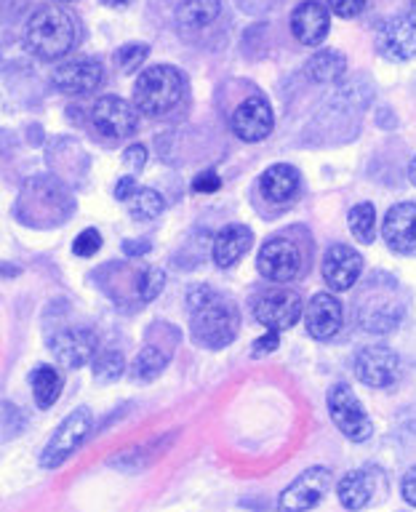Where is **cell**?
<instances>
[{
    "label": "cell",
    "instance_id": "1",
    "mask_svg": "<svg viewBox=\"0 0 416 512\" xmlns=\"http://www.w3.org/2000/svg\"><path fill=\"white\" fill-rule=\"evenodd\" d=\"M192 339L206 350H222L238 334V312L227 299L208 286H192L187 291Z\"/></svg>",
    "mask_w": 416,
    "mask_h": 512
},
{
    "label": "cell",
    "instance_id": "2",
    "mask_svg": "<svg viewBox=\"0 0 416 512\" xmlns=\"http://www.w3.org/2000/svg\"><path fill=\"white\" fill-rule=\"evenodd\" d=\"M78 38V19L59 6L38 8L24 27V46L46 62L70 54L78 46Z\"/></svg>",
    "mask_w": 416,
    "mask_h": 512
},
{
    "label": "cell",
    "instance_id": "3",
    "mask_svg": "<svg viewBox=\"0 0 416 512\" xmlns=\"http://www.w3.org/2000/svg\"><path fill=\"white\" fill-rule=\"evenodd\" d=\"M184 75L171 64H152L136 78L134 107L142 115L160 118L179 107L184 99Z\"/></svg>",
    "mask_w": 416,
    "mask_h": 512
},
{
    "label": "cell",
    "instance_id": "4",
    "mask_svg": "<svg viewBox=\"0 0 416 512\" xmlns=\"http://www.w3.org/2000/svg\"><path fill=\"white\" fill-rule=\"evenodd\" d=\"M91 427H94V416H91L88 408H75L72 414L64 416L62 424L56 427L54 435L48 438L46 448H43V454H40V467L43 470H56L59 464L67 462L83 446Z\"/></svg>",
    "mask_w": 416,
    "mask_h": 512
},
{
    "label": "cell",
    "instance_id": "5",
    "mask_svg": "<svg viewBox=\"0 0 416 512\" xmlns=\"http://www.w3.org/2000/svg\"><path fill=\"white\" fill-rule=\"evenodd\" d=\"M326 403L331 422L339 427L344 438L355 440V443H363V440L371 438V432H374L371 416L366 414V408L360 406L358 395L350 390V384H331Z\"/></svg>",
    "mask_w": 416,
    "mask_h": 512
},
{
    "label": "cell",
    "instance_id": "6",
    "mask_svg": "<svg viewBox=\"0 0 416 512\" xmlns=\"http://www.w3.org/2000/svg\"><path fill=\"white\" fill-rule=\"evenodd\" d=\"M352 368H355V376L360 382L374 387V390L392 387L403 374L398 352L390 350L387 344H368V347L358 350V355L352 360Z\"/></svg>",
    "mask_w": 416,
    "mask_h": 512
},
{
    "label": "cell",
    "instance_id": "7",
    "mask_svg": "<svg viewBox=\"0 0 416 512\" xmlns=\"http://www.w3.org/2000/svg\"><path fill=\"white\" fill-rule=\"evenodd\" d=\"M331 470L328 467H307V470L294 478L280 494L278 510L280 512H307L323 502V496L331 488Z\"/></svg>",
    "mask_w": 416,
    "mask_h": 512
},
{
    "label": "cell",
    "instance_id": "8",
    "mask_svg": "<svg viewBox=\"0 0 416 512\" xmlns=\"http://www.w3.org/2000/svg\"><path fill=\"white\" fill-rule=\"evenodd\" d=\"M256 270L272 283H291L302 272V251L288 238H270L259 248Z\"/></svg>",
    "mask_w": 416,
    "mask_h": 512
},
{
    "label": "cell",
    "instance_id": "9",
    "mask_svg": "<svg viewBox=\"0 0 416 512\" xmlns=\"http://www.w3.org/2000/svg\"><path fill=\"white\" fill-rule=\"evenodd\" d=\"M302 299L296 291L288 288H275V291H264L254 302V318L262 323L267 331H288L294 328L302 318Z\"/></svg>",
    "mask_w": 416,
    "mask_h": 512
},
{
    "label": "cell",
    "instance_id": "10",
    "mask_svg": "<svg viewBox=\"0 0 416 512\" xmlns=\"http://www.w3.org/2000/svg\"><path fill=\"white\" fill-rule=\"evenodd\" d=\"M91 123L99 128V134L110 139H126L139 128V110L120 96H102L91 107Z\"/></svg>",
    "mask_w": 416,
    "mask_h": 512
},
{
    "label": "cell",
    "instance_id": "11",
    "mask_svg": "<svg viewBox=\"0 0 416 512\" xmlns=\"http://www.w3.org/2000/svg\"><path fill=\"white\" fill-rule=\"evenodd\" d=\"M51 83L62 94H94L96 88L104 83V67L96 59H70V62L56 64L54 70H51Z\"/></svg>",
    "mask_w": 416,
    "mask_h": 512
},
{
    "label": "cell",
    "instance_id": "12",
    "mask_svg": "<svg viewBox=\"0 0 416 512\" xmlns=\"http://www.w3.org/2000/svg\"><path fill=\"white\" fill-rule=\"evenodd\" d=\"M230 123L235 136L243 142H262L272 134L275 118H272V107L264 96H248L235 107Z\"/></svg>",
    "mask_w": 416,
    "mask_h": 512
},
{
    "label": "cell",
    "instance_id": "13",
    "mask_svg": "<svg viewBox=\"0 0 416 512\" xmlns=\"http://www.w3.org/2000/svg\"><path fill=\"white\" fill-rule=\"evenodd\" d=\"M48 347H51V352H54V358L59 363H64L67 368H80L94 360L99 339H96L94 328L75 326L64 328V331L51 336Z\"/></svg>",
    "mask_w": 416,
    "mask_h": 512
},
{
    "label": "cell",
    "instance_id": "14",
    "mask_svg": "<svg viewBox=\"0 0 416 512\" xmlns=\"http://www.w3.org/2000/svg\"><path fill=\"white\" fill-rule=\"evenodd\" d=\"M376 51L390 62H408L416 56V27L406 14L392 16L376 32Z\"/></svg>",
    "mask_w": 416,
    "mask_h": 512
},
{
    "label": "cell",
    "instance_id": "15",
    "mask_svg": "<svg viewBox=\"0 0 416 512\" xmlns=\"http://www.w3.org/2000/svg\"><path fill=\"white\" fill-rule=\"evenodd\" d=\"M363 272V256L352 246L336 243L323 254V280L331 291H350Z\"/></svg>",
    "mask_w": 416,
    "mask_h": 512
},
{
    "label": "cell",
    "instance_id": "16",
    "mask_svg": "<svg viewBox=\"0 0 416 512\" xmlns=\"http://www.w3.org/2000/svg\"><path fill=\"white\" fill-rule=\"evenodd\" d=\"M331 30V11L320 0H304L291 11V32L302 46H320Z\"/></svg>",
    "mask_w": 416,
    "mask_h": 512
},
{
    "label": "cell",
    "instance_id": "17",
    "mask_svg": "<svg viewBox=\"0 0 416 512\" xmlns=\"http://www.w3.org/2000/svg\"><path fill=\"white\" fill-rule=\"evenodd\" d=\"M344 310L342 302L336 299L334 294H315L304 310V326H307V334L318 342H328L334 339L339 331H342Z\"/></svg>",
    "mask_w": 416,
    "mask_h": 512
},
{
    "label": "cell",
    "instance_id": "18",
    "mask_svg": "<svg viewBox=\"0 0 416 512\" xmlns=\"http://www.w3.org/2000/svg\"><path fill=\"white\" fill-rule=\"evenodd\" d=\"M384 243L395 254H411L416 251V203H398L384 214L382 224Z\"/></svg>",
    "mask_w": 416,
    "mask_h": 512
},
{
    "label": "cell",
    "instance_id": "19",
    "mask_svg": "<svg viewBox=\"0 0 416 512\" xmlns=\"http://www.w3.org/2000/svg\"><path fill=\"white\" fill-rule=\"evenodd\" d=\"M360 328L371 334H387L403 318V304L395 296H366L358 310Z\"/></svg>",
    "mask_w": 416,
    "mask_h": 512
},
{
    "label": "cell",
    "instance_id": "20",
    "mask_svg": "<svg viewBox=\"0 0 416 512\" xmlns=\"http://www.w3.org/2000/svg\"><path fill=\"white\" fill-rule=\"evenodd\" d=\"M251 243H254V232L248 230L246 224H227L214 238V264L222 270L238 264L240 256L251 248Z\"/></svg>",
    "mask_w": 416,
    "mask_h": 512
},
{
    "label": "cell",
    "instance_id": "21",
    "mask_svg": "<svg viewBox=\"0 0 416 512\" xmlns=\"http://www.w3.org/2000/svg\"><path fill=\"white\" fill-rule=\"evenodd\" d=\"M339 502H342L344 510L358 512L363 507L371 504L376 494V475L371 470H352L347 472L342 480H339Z\"/></svg>",
    "mask_w": 416,
    "mask_h": 512
},
{
    "label": "cell",
    "instance_id": "22",
    "mask_svg": "<svg viewBox=\"0 0 416 512\" xmlns=\"http://www.w3.org/2000/svg\"><path fill=\"white\" fill-rule=\"evenodd\" d=\"M259 190L270 203H288L299 195V171L288 163L270 166L262 174Z\"/></svg>",
    "mask_w": 416,
    "mask_h": 512
},
{
    "label": "cell",
    "instance_id": "23",
    "mask_svg": "<svg viewBox=\"0 0 416 512\" xmlns=\"http://www.w3.org/2000/svg\"><path fill=\"white\" fill-rule=\"evenodd\" d=\"M344 70H347V59L334 48H320L318 54H312L310 62H307V78L312 83H320V86L339 83Z\"/></svg>",
    "mask_w": 416,
    "mask_h": 512
},
{
    "label": "cell",
    "instance_id": "24",
    "mask_svg": "<svg viewBox=\"0 0 416 512\" xmlns=\"http://www.w3.org/2000/svg\"><path fill=\"white\" fill-rule=\"evenodd\" d=\"M222 14V0H184L176 19L184 30H203L208 24H214Z\"/></svg>",
    "mask_w": 416,
    "mask_h": 512
},
{
    "label": "cell",
    "instance_id": "25",
    "mask_svg": "<svg viewBox=\"0 0 416 512\" xmlns=\"http://www.w3.org/2000/svg\"><path fill=\"white\" fill-rule=\"evenodd\" d=\"M30 384H32V398L38 403V408H51L59 400L62 395V376L59 371L51 366H38L32 371L30 376Z\"/></svg>",
    "mask_w": 416,
    "mask_h": 512
},
{
    "label": "cell",
    "instance_id": "26",
    "mask_svg": "<svg viewBox=\"0 0 416 512\" xmlns=\"http://www.w3.org/2000/svg\"><path fill=\"white\" fill-rule=\"evenodd\" d=\"M168 366V355L163 350H158V347H144L139 355L134 358V363H131V368H128V376L134 379V382H155L163 371H166Z\"/></svg>",
    "mask_w": 416,
    "mask_h": 512
},
{
    "label": "cell",
    "instance_id": "27",
    "mask_svg": "<svg viewBox=\"0 0 416 512\" xmlns=\"http://www.w3.org/2000/svg\"><path fill=\"white\" fill-rule=\"evenodd\" d=\"M166 211V200L163 195L150 187H142L136 190L131 198H128V214L139 219V222H150V219H158L160 214Z\"/></svg>",
    "mask_w": 416,
    "mask_h": 512
},
{
    "label": "cell",
    "instance_id": "28",
    "mask_svg": "<svg viewBox=\"0 0 416 512\" xmlns=\"http://www.w3.org/2000/svg\"><path fill=\"white\" fill-rule=\"evenodd\" d=\"M91 371H94L96 382L110 384L126 374V358H123V352L120 350H104L99 352V355H94Z\"/></svg>",
    "mask_w": 416,
    "mask_h": 512
},
{
    "label": "cell",
    "instance_id": "29",
    "mask_svg": "<svg viewBox=\"0 0 416 512\" xmlns=\"http://www.w3.org/2000/svg\"><path fill=\"white\" fill-rule=\"evenodd\" d=\"M347 224L360 243H371L376 232V208L371 203H358L347 216Z\"/></svg>",
    "mask_w": 416,
    "mask_h": 512
},
{
    "label": "cell",
    "instance_id": "30",
    "mask_svg": "<svg viewBox=\"0 0 416 512\" xmlns=\"http://www.w3.org/2000/svg\"><path fill=\"white\" fill-rule=\"evenodd\" d=\"M150 56V46H144V43H128V46L118 48V54H115V62L120 64V72H136L144 64V59Z\"/></svg>",
    "mask_w": 416,
    "mask_h": 512
},
{
    "label": "cell",
    "instance_id": "31",
    "mask_svg": "<svg viewBox=\"0 0 416 512\" xmlns=\"http://www.w3.org/2000/svg\"><path fill=\"white\" fill-rule=\"evenodd\" d=\"M163 288H166V272L160 270V267H150V270L142 272V278H139V296H142V302L158 299Z\"/></svg>",
    "mask_w": 416,
    "mask_h": 512
},
{
    "label": "cell",
    "instance_id": "32",
    "mask_svg": "<svg viewBox=\"0 0 416 512\" xmlns=\"http://www.w3.org/2000/svg\"><path fill=\"white\" fill-rule=\"evenodd\" d=\"M99 248H102V235H99V230H94V227H88V230H83L78 238L72 240V254L80 256V259L94 256Z\"/></svg>",
    "mask_w": 416,
    "mask_h": 512
},
{
    "label": "cell",
    "instance_id": "33",
    "mask_svg": "<svg viewBox=\"0 0 416 512\" xmlns=\"http://www.w3.org/2000/svg\"><path fill=\"white\" fill-rule=\"evenodd\" d=\"M326 6L331 14L342 16V19H352V16L363 14L366 0H326Z\"/></svg>",
    "mask_w": 416,
    "mask_h": 512
},
{
    "label": "cell",
    "instance_id": "34",
    "mask_svg": "<svg viewBox=\"0 0 416 512\" xmlns=\"http://www.w3.org/2000/svg\"><path fill=\"white\" fill-rule=\"evenodd\" d=\"M222 187V179L216 171H203L192 179V192H200V195H211Z\"/></svg>",
    "mask_w": 416,
    "mask_h": 512
},
{
    "label": "cell",
    "instance_id": "35",
    "mask_svg": "<svg viewBox=\"0 0 416 512\" xmlns=\"http://www.w3.org/2000/svg\"><path fill=\"white\" fill-rule=\"evenodd\" d=\"M123 163H126L128 171H142L144 163H147V150H144V144H131L123 152Z\"/></svg>",
    "mask_w": 416,
    "mask_h": 512
},
{
    "label": "cell",
    "instance_id": "36",
    "mask_svg": "<svg viewBox=\"0 0 416 512\" xmlns=\"http://www.w3.org/2000/svg\"><path fill=\"white\" fill-rule=\"evenodd\" d=\"M278 344H280V334H278V331H267V334L256 339V344H254V347H251V355H254V358L270 355V352L278 350Z\"/></svg>",
    "mask_w": 416,
    "mask_h": 512
},
{
    "label": "cell",
    "instance_id": "37",
    "mask_svg": "<svg viewBox=\"0 0 416 512\" xmlns=\"http://www.w3.org/2000/svg\"><path fill=\"white\" fill-rule=\"evenodd\" d=\"M400 491H403V499H406L411 507H416V464L411 467V470H406V475H403Z\"/></svg>",
    "mask_w": 416,
    "mask_h": 512
},
{
    "label": "cell",
    "instance_id": "38",
    "mask_svg": "<svg viewBox=\"0 0 416 512\" xmlns=\"http://www.w3.org/2000/svg\"><path fill=\"white\" fill-rule=\"evenodd\" d=\"M136 192V179L134 176H123V179H118L115 182V190H112V195H115V200H123V203H128V198Z\"/></svg>",
    "mask_w": 416,
    "mask_h": 512
},
{
    "label": "cell",
    "instance_id": "39",
    "mask_svg": "<svg viewBox=\"0 0 416 512\" xmlns=\"http://www.w3.org/2000/svg\"><path fill=\"white\" fill-rule=\"evenodd\" d=\"M150 240H126L123 243V254L126 256H144L150 251Z\"/></svg>",
    "mask_w": 416,
    "mask_h": 512
},
{
    "label": "cell",
    "instance_id": "40",
    "mask_svg": "<svg viewBox=\"0 0 416 512\" xmlns=\"http://www.w3.org/2000/svg\"><path fill=\"white\" fill-rule=\"evenodd\" d=\"M104 6H112V8H123V6H128V3H131V0H102Z\"/></svg>",
    "mask_w": 416,
    "mask_h": 512
},
{
    "label": "cell",
    "instance_id": "41",
    "mask_svg": "<svg viewBox=\"0 0 416 512\" xmlns=\"http://www.w3.org/2000/svg\"><path fill=\"white\" fill-rule=\"evenodd\" d=\"M408 179H411V182H414V187H416V155H414V160L408 163Z\"/></svg>",
    "mask_w": 416,
    "mask_h": 512
},
{
    "label": "cell",
    "instance_id": "42",
    "mask_svg": "<svg viewBox=\"0 0 416 512\" xmlns=\"http://www.w3.org/2000/svg\"><path fill=\"white\" fill-rule=\"evenodd\" d=\"M406 16H408V22H411L416 27V0H414V3H411V8H408V11H406Z\"/></svg>",
    "mask_w": 416,
    "mask_h": 512
}]
</instances>
